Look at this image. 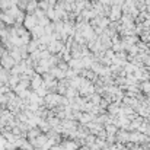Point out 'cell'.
I'll use <instances>...</instances> for the list:
<instances>
[{
    "label": "cell",
    "instance_id": "3957f363",
    "mask_svg": "<svg viewBox=\"0 0 150 150\" xmlns=\"http://www.w3.org/2000/svg\"><path fill=\"white\" fill-rule=\"evenodd\" d=\"M26 19H28V21H26V22H25V23H26V25H28V26H32V25H34V23H35V21H34V19H32V18H26Z\"/></svg>",
    "mask_w": 150,
    "mask_h": 150
},
{
    "label": "cell",
    "instance_id": "7a4b0ae2",
    "mask_svg": "<svg viewBox=\"0 0 150 150\" xmlns=\"http://www.w3.org/2000/svg\"><path fill=\"white\" fill-rule=\"evenodd\" d=\"M40 85H41V79H40L38 76H35V79H34V82H32V88H34V89L37 91Z\"/></svg>",
    "mask_w": 150,
    "mask_h": 150
},
{
    "label": "cell",
    "instance_id": "6da1fadb",
    "mask_svg": "<svg viewBox=\"0 0 150 150\" xmlns=\"http://www.w3.org/2000/svg\"><path fill=\"white\" fill-rule=\"evenodd\" d=\"M40 134H41V128H40V127H34V128H29V130H28L26 139H28V140H34V139H37Z\"/></svg>",
    "mask_w": 150,
    "mask_h": 150
},
{
    "label": "cell",
    "instance_id": "277c9868",
    "mask_svg": "<svg viewBox=\"0 0 150 150\" xmlns=\"http://www.w3.org/2000/svg\"><path fill=\"white\" fill-rule=\"evenodd\" d=\"M16 150H18V149H16Z\"/></svg>",
    "mask_w": 150,
    "mask_h": 150
}]
</instances>
